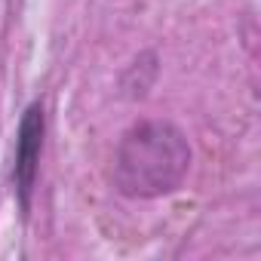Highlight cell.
Masks as SVG:
<instances>
[{"mask_svg":"<svg viewBox=\"0 0 261 261\" xmlns=\"http://www.w3.org/2000/svg\"><path fill=\"white\" fill-rule=\"evenodd\" d=\"M40 145H43V111H40V105H31L19 126V148H16V188H19L22 206H28L31 188H34Z\"/></svg>","mask_w":261,"mask_h":261,"instance_id":"2","label":"cell"},{"mask_svg":"<svg viewBox=\"0 0 261 261\" xmlns=\"http://www.w3.org/2000/svg\"><path fill=\"white\" fill-rule=\"evenodd\" d=\"M191 163L185 136L169 123H139L120 139L114 181L126 197H160L181 185Z\"/></svg>","mask_w":261,"mask_h":261,"instance_id":"1","label":"cell"}]
</instances>
